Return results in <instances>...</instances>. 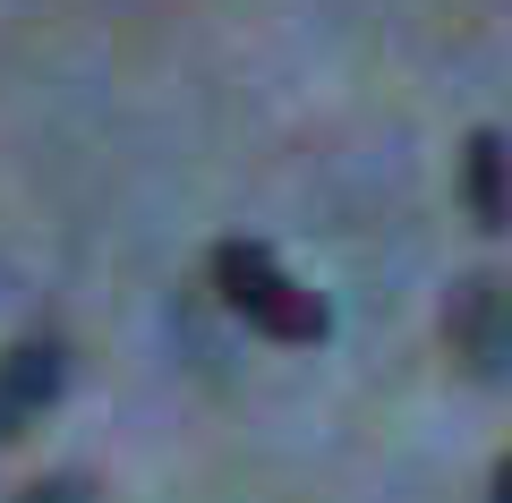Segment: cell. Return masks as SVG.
Instances as JSON below:
<instances>
[{
    "instance_id": "1",
    "label": "cell",
    "mask_w": 512,
    "mask_h": 503,
    "mask_svg": "<svg viewBox=\"0 0 512 503\" xmlns=\"http://www.w3.org/2000/svg\"><path fill=\"white\" fill-rule=\"evenodd\" d=\"M205 282H214V299L231 307L239 324H256L265 342H282V350H325L333 307L316 299L299 273H282L274 248H256V239H214V256H205Z\"/></svg>"
},
{
    "instance_id": "2",
    "label": "cell",
    "mask_w": 512,
    "mask_h": 503,
    "mask_svg": "<svg viewBox=\"0 0 512 503\" xmlns=\"http://www.w3.org/2000/svg\"><path fill=\"white\" fill-rule=\"evenodd\" d=\"M453 350L470 376H512V282L478 273L453 290Z\"/></svg>"
},
{
    "instance_id": "3",
    "label": "cell",
    "mask_w": 512,
    "mask_h": 503,
    "mask_svg": "<svg viewBox=\"0 0 512 503\" xmlns=\"http://www.w3.org/2000/svg\"><path fill=\"white\" fill-rule=\"evenodd\" d=\"M461 214L478 239H512V137L470 128L461 137Z\"/></svg>"
},
{
    "instance_id": "4",
    "label": "cell",
    "mask_w": 512,
    "mask_h": 503,
    "mask_svg": "<svg viewBox=\"0 0 512 503\" xmlns=\"http://www.w3.org/2000/svg\"><path fill=\"white\" fill-rule=\"evenodd\" d=\"M60 393H69V350H60V342H18V350H0V444H9V435H26Z\"/></svg>"
},
{
    "instance_id": "5",
    "label": "cell",
    "mask_w": 512,
    "mask_h": 503,
    "mask_svg": "<svg viewBox=\"0 0 512 503\" xmlns=\"http://www.w3.org/2000/svg\"><path fill=\"white\" fill-rule=\"evenodd\" d=\"M18 503H103V495H94V478H77V469H60V478H35V486H26Z\"/></svg>"
},
{
    "instance_id": "6",
    "label": "cell",
    "mask_w": 512,
    "mask_h": 503,
    "mask_svg": "<svg viewBox=\"0 0 512 503\" xmlns=\"http://www.w3.org/2000/svg\"><path fill=\"white\" fill-rule=\"evenodd\" d=\"M487 503H512V452L495 461V478H487Z\"/></svg>"
}]
</instances>
